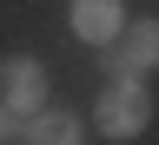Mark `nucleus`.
<instances>
[{"instance_id": "f257e3e1", "label": "nucleus", "mask_w": 159, "mask_h": 145, "mask_svg": "<svg viewBox=\"0 0 159 145\" xmlns=\"http://www.w3.org/2000/svg\"><path fill=\"white\" fill-rule=\"evenodd\" d=\"M93 119H99L106 139H133V132L152 119V99H146V86H126V79H119V86H106V99H99Z\"/></svg>"}, {"instance_id": "f03ea898", "label": "nucleus", "mask_w": 159, "mask_h": 145, "mask_svg": "<svg viewBox=\"0 0 159 145\" xmlns=\"http://www.w3.org/2000/svg\"><path fill=\"white\" fill-rule=\"evenodd\" d=\"M0 99H7V112H40L47 73H40L33 59H7V66H0Z\"/></svg>"}, {"instance_id": "7ed1b4c3", "label": "nucleus", "mask_w": 159, "mask_h": 145, "mask_svg": "<svg viewBox=\"0 0 159 145\" xmlns=\"http://www.w3.org/2000/svg\"><path fill=\"white\" fill-rule=\"evenodd\" d=\"M119 0H73V33L86 40V46H113L119 40Z\"/></svg>"}, {"instance_id": "20e7f679", "label": "nucleus", "mask_w": 159, "mask_h": 145, "mask_svg": "<svg viewBox=\"0 0 159 145\" xmlns=\"http://www.w3.org/2000/svg\"><path fill=\"white\" fill-rule=\"evenodd\" d=\"M20 145H80V119L73 112H27Z\"/></svg>"}, {"instance_id": "39448f33", "label": "nucleus", "mask_w": 159, "mask_h": 145, "mask_svg": "<svg viewBox=\"0 0 159 145\" xmlns=\"http://www.w3.org/2000/svg\"><path fill=\"white\" fill-rule=\"evenodd\" d=\"M152 59H159V27H152V20H139L133 40H126V66H133V73H146Z\"/></svg>"}, {"instance_id": "423d86ee", "label": "nucleus", "mask_w": 159, "mask_h": 145, "mask_svg": "<svg viewBox=\"0 0 159 145\" xmlns=\"http://www.w3.org/2000/svg\"><path fill=\"white\" fill-rule=\"evenodd\" d=\"M7 139H13V112L0 106V145H7Z\"/></svg>"}]
</instances>
